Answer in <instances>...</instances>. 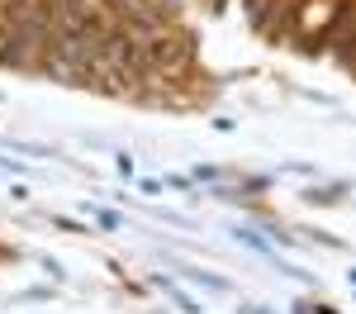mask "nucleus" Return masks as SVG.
Masks as SVG:
<instances>
[{
  "label": "nucleus",
  "mask_w": 356,
  "mask_h": 314,
  "mask_svg": "<svg viewBox=\"0 0 356 314\" xmlns=\"http://www.w3.org/2000/svg\"><path fill=\"white\" fill-rule=\"evenodd\" d=\"M181 62H191L186 38H152V67H181Z\"/></svg>",
  "instance_id": "obj_1"
},
{
  "label": "nucleus",
  "mask_w": 356,
  "mask_h": 314,
  "mask_svg": "<svg viewBox=\"0 0 356 314\" xmlns=\"http://www.w3.org/2000/svg\"><path fill=\"white\" fill-rule=\"evenodd\" d=\"M342 62H347V67H356V33L342 43Z\"/></svg>",
  "instance_id": "obj_2"
}]
</instances>
